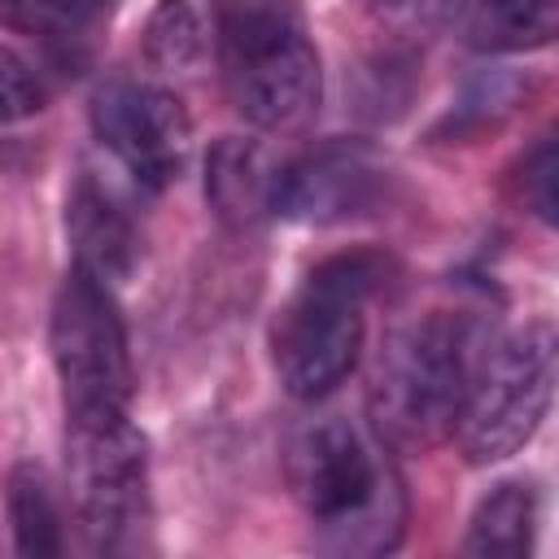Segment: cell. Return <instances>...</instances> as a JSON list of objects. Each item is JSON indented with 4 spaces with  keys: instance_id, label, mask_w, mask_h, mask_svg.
Wrapping results in <instances>:
<instances>
[{
    "instance_id": "obj_1",
    "label": "cell",
    "mask_w": 559,
    "mask_h": 559,
    "mask_svg": "<svg viewBox=\"0 0 559 559\" xmlns=\"http://www.w3.org/2000/svg\"><path fill=\"white\" fill-rule=\"evenodd\" d=\"M297 507L323 528V546L341 555H380L402 542L406 493L384 441L332 415L306 424L284 454Z\"/></svg>"
},
{
    "instance_id": "obj_2",
    "label": "cell",
    "mask_w": 559,
    "mask_h": 559,
    "mask_svg": "<svg viewBox=\"0 0 559 559\" xmlns=\"http://www.w3.org/2000/svg\"><path fill=\"white\" fill-rule=\"evenodd\" d=\"M485 349V328L459 310H428L393 328L367 393L376 437L393 450H432L454 437Z\"/></svg>"
},
{
    "instance_id": "obj_3",
    "label": "cell",
    "mask_w": 559,
    "mask_h": 559,
    "mask_svg": "<svg viewBox=\"0 0 559 559\" xmlns=\"http://www.w3.org/2000/svg\"><path fill=\"white\" fill-rule=\"evenodd\" d=\"M389 262L371 249L323 258L271 323V362L288 397L319 402L358 367L367 336V301L384 284Z\"/></svg>"
},
{
    "instance_id": "obj_4",
    "label": "cell",
    "mask_w": 559,
    "mask_h": 559,
    "mask_svg": "<svg viewBox=\"0 0 559 559\" xmlns=\"http://www.w3.org/2000/svg\"><path fill=\"white\" fill-rule=\"evenodd\" d=\"M218 57L236 109L258 131H297L314 118L323 74L293 0H227Z\"/></svg>"
},
{
    "instance_id": "obj_5",
    "label": "cell",
    "mask_w": 559,
    "mask_h": 559,
    "mask_svg": "<svg viewBox=\"0 0 559 559\" xmlns=\"http://www.w3.org/2000/svg\"><path fill=\"white\" fill-rule=\"evenodd\" d=\"M48 349L61 380L66 424H100L131 415L135 371L127 323L118 314L114 288L87 275L83 266H70V275L57 288Z\"/></svg>"
},
{
    "instance_id": "obj_6",
    "label": "cell",
    "mask_w": 559,
    "mask_h": 559,
    "mask_svg": "<svg viewBox=\"0 0 559 559\" xmlns=\"http://www.w3.org/2000/svg\"><path fill=\"white\" fill-rule=\"evenodd\" d=\"M555 349L550 319H533L520 332L489 341L454 424L467 463L489 467L533 441L555 397Z\"/></svg>"
},
{
    "instance_id": "obj_7",
    "label": "cell",
    "mask_w": 559,
    "mask_h": 559,
    "mask_svg": "<svg viewBox=\"0 0 559 559\" xmlns=\"http://www.w3.org/2000/svg\"><path fill=\"white\" fill-rule=\"evenodd\" d=\"M70 489L83 537L92 550L127 555L144 546L148 502V445L131 415L100 424H66Z\"/></svg>"
},
{
    "instance_id": "obj_8",
    "label": "cell",
    "mask_w": 559,
    "mask_h": 559,
    "mask_svg": "<svg viewBox=\"0 0 559 559\" xmlns=\"http://www.w3.org/2000/svg\"><path fill=\"white\" fill-rule=\"evenodd\" d=\"M92 131L144 192L175 183L192 153L183 100L148 79H109L92 100Z\"/></svg>"
},
{
    "instance_id": "obj_9",
    "label": "cell",
    "mask_w": 559,
    "mask_h": 559,
    "mask_svg": "<svg viewBox=\"0 0 559 559\" xmlns=\"http://www.w3.org/2000/svg\"><path fill=\"white\" fill-rule=\"evenodd\" d=\"M384 162L367 140H323L275 175V214L297 223H345L384 197Z\"/></svg>"
},
{
    "instance_id": "obj_10",
    "label": "cell",
    "mask_w": 559,
    "mask_h": 559,
    "mask_svg": "<svg viewBox=\"0 0 559 559\" xmlns=\"http://www.w3.org/2000/svg\"><path fill=\"white\" fill-rule=\"evenodd\" d=\"M275 175L280 162L258 140L223 135L205 157V201L223 227L253 231L275 214Z\"/></svg>"
},
{
    "instance_id": "obj_11",
    "label": "cell",
    "mask_w": 559,
    "mask_h": 559,
    "mask_svg": "<svg viewBox=\"0 0 559 559\" xmlns=\"http://www.w3.org/2000/svg\"><path fill=\"white\" fill-rule=\"evenodd\" d=\"M66 231L74 245V266L105 280L109 288L131 275L140 240L127 218V210L114 201L109 188H100L92 175H83L66 201Z\"/></svg>"
},
{
    "instance_id": "obj_12",
    "label": "cell",
    "mask_w": 559,
    "mask_h": 559,
    "mask_svg": "<svg viewBox=\"0 0 559 559\" xmlns=\"http://www.w3.org/2000/svg\"><path fill=\"white\" fill-rule=\"evenodd\" d=\"M218 48L214 0H157L144 22V61L162 74H188Z\"/></svg>"
},
{
    "instance_id": "obj_13",
    "label": "cell",
    "mask_w": 559,
    "mask_h": 559,
    "mask_svg": "<svg viewBox=\"0 0 559 559\" xmlns=\"http://www.w3.org/2000/svg\"><path fill=\"white\" fill-rule=\"evenodd\" d=\"M118 0H0V22L39 39L52 57H83Z\"/></svg>"
},
{
    "instance_id": "obj_14",
    "label": "cell",
    "mask_w": 559,
    "mask_h": 559,
    "mask_svg": "<svg viewBox=\"0 0 559 559\" xmlns=\"http://www.w3.org/2000/svg\"><path fill=\"white\" fill-rule=\"evenodd\" d=\"M533 533H537V493H533V485L502 480L472 511L467 537H463V555L520 559V555L533 550Z\"/></svg>"
},
{
    "instance_id": "obj_15",
    "label": "cell",
    "mask_w": 559,
    "mask_h": 559,
    "mask_svg": "<svg viewBox=\"0 0 559 559\" xmlns=\"http://www.w3.org/2000/svg\"><path fill=\"white\" fill-rule=\"evenodd\" d=\"M555 35L559 0H480L467 17V44L480 52H533Z\"/></svg>"
},
{
    "instance_id": "obj_16",
    "label": "cell",
    "mask_w": 559,
    "mask_h": 559,
    "mask_svg": "<svg viewBox=\"0 0 559 559\" xmlns=\"http://www.w3.org/2000/svg\"><path fill=\"white\" fill-rule=\"evenodd\" d=\"M9 524L22 555H61V511L48 476L35 463H17L9 472Z\"/></svg>"
},
{
    "instance_id": "obj_17",
    "label": "cell",
    "mask_w": 559,
    "mask_h": 559,
    "mask_svg": "<svg viewBox=\"0 0 559 559\" xmlns=\"http://www.w3.org/2000/svg\"><path fill=\"white\" fill-rule=\"evenodd\" d=\"M39 109H44V83L35 66L9 44H0V131L31 122Z\"/></svg>"
},
{
    "instance_id": "obj_18",
    "label": "cell",
    "mask_w": 559,
    "mask_h": 559,
    "mask_svg": "<svg viewBox=\"0 0 559 559\" xmlns=\"http://www.w3.org/2000/svg\"><path fill=\"white\" fill-rule=\"evenodd\" d=\"M555 175H559V153H555V140H542L524 166H520V192H524V205L542 218V223H555Z\"/></svg>"
},
{
    "instance_id": "obj_19",
    "label": "cell",
    "mask_w": 559,
    "mask_h": 559,
    "mask_svg": "<svg viewBox=\"0 0 559 559\" xmlns=\"http://www.w3.org/2000/svg\"><path fill=\"white\" fill-rule=\"evenodd\" d=\"M371 9L393 26H424L445 9V0H371Z\"/></svg>"
}]
</instances>
